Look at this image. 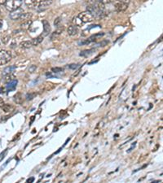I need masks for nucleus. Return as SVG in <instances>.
I'll list each match as a JSON object with an SVG mask.
<instances>
[{
  "mask_svg": "<svg viewBox=\"0 0 163 183\" xmlns=\"http://www.w3.org/2000/svg\"><path fill=\"white\" fill-rule=\"evenodd\" d=\"M22 2H23V0H7V2L4 5L7 11L12 12V11L20 7Z\"/></svg>",
  "mask_w": 163,
  "mask_h": 183,
  "instance_id": "nucleus-1",
  "label": "nucleus"
},
{
  "mask_svg": "<svg viewBox=\"0 0 163 183\" xmlns=\"http://www.w3.org/2000/svg\"><path fill=\"white\" fill-rule=\"evenodd\" d=\"M12 59V55L7 50L0 51V65H4Z\"/></svg>",
  "mask_w": 163,
  "mask_h": 183,
  "instance_id": "nucleus-2",
  "label": "nucleus"
},
{
  "mask_svg": "<svg viewBox=\"0 0 163 183\" xmlns=\"http://www.w3.org/2000/svg\"><path fill=\"white\" fill-rule=\"evenodd\" d=\"M78 17L81 20V21L83 22V24L93 21V20H94V18H95V17L93 16V15L91 14V12H88V11H86V12L79 13Z\"/></svg>",
  "mask_w": 163,
  "mask_h": 183,
  "instance_id": "nucleus-3",
  "label": "nucleus"
},
{
  "mask_svg": "<svg viewBox=\"0 0 163 183\" xmlns=\"http://www.w3.org/2000/svg\"><path fill=\"white\" fill-rule=\"evenodd\" d=\"M24 13V10L19 7L17 10H14L12 12H10L9 16L12 20H18L20 19V17L21 16V15Z\"/></svg>",
  "mask_w": 163,
  "mask_h": 183,
  "instance_id": "nucleus-4",
  "label": "nucleus"
},
{
  "mask_svg": "<svg viewBox=\"0 0 163 183\" xmlns=\"http://www.w3.org/2000/svg\"><path fill=\"white\" fill-rule=\"evenodd\" d=\"M127 8H128V4H127V3L118 2V1L115 2V9H116V11L117 12H125Z\"/></svg>",
  "mask_w": 163,
  "mask_h": 183,
  "instance_id": "nucleus-5",
  "label": "nucleus"
},
{
  "mask_svg": "<svg viewBox=\"0 0 163 183\" xmlns=\"http://www.w3.org/2000/svg\"><path fill=\"white\" fill-rule=\"evenodd\" d=\"M43 34H42L43 37L47 36L51 32V25L46 20H43Z\"/></svg>",
  "mask_w": 163,
  "mask_h": 183,
  "instance_id": "nucleus-6",
  "label": "nucleus"
},
{
  "mask_svg": "<svg viewBox=\"0 0 163 183\" xmlns=\"http://www.w3.org/2000/svg\"><path fill=\"white\" fill-rule=\"evenodd\" d=\"M67 32H68L69 35H70V36L77 35L78 33V27L76 25H70V26H69Z\"/></svg>",
  "mask_w": 163,
  "mask_h": 183,
  "instance_id": "nucleus-7",
  "label": "nucleus"
},
{
  "mask_svg": "<svg viewBox=\"0 0 163 183\" xmlns=\"http://www.w3.org/2000/svg\"><path fill=\"white\" fill-rule=\"evenodd\" d=\"M17 80L14 79L12 81H10V82L7 83V85H6V90L7 91H12V90H14L17 87Z\"/></svg>",
  "mask_w": 163,
  "mask_h": 183,
  "instance_id": "nucleus-8",
  "label": "nucleus"
},
{
  "mask_svg": "<svg viewBox=\"0 0 163 183\" xmlns=\"http://www.w3.org/2000/svg\"><path fill=\"white\" fill-rule=\"evenodd\" d=\"M32 20H26V21H24L20 24V29H23V30H28V29L30 28L32 24Z\"/></svg>",
  "mask_w": 163,
  "mask_h": 183,
  "instance_id": "nucleus-9",
  "label": "nucleus"
},
{
  "mask_svg": "<svg viewBox=\"0 0 163 183\" xmlns=\"http://www.w3.org/2000/svg\"><path fill=\"white\" fill-rule=\"evenodd\" d=\"M43 38L44 37L41 34V35H39V37H37V38H35L34 39H33V41H31L33 46H38L39 44H40L42 41H43Z\"/></svg>",
  "mask_w": 163,
  "mask_h": 183,
  "instance_id": "nucleus-10",
  "label": "nucleus"
},
{
  "mask_svg": "<svg viewBox=\"0 0 163 183\" xmlns=\"http://www.w3.org/2000/svg\"><path fill=\"white\" fill-rule=\"evenodd\" d=\"M24 3L28 7L30 8H36L37 7V0H24Z\"/></svg>",
  "mask_w": 163,
  "mask_h": 183,
  "instance_id": "nucleus-11",
  "label": "nucleus"
},
{
  "mask_svg": "<svg viewBox=\"0 0 163 183\" xmlns=\"http://www.w3.org/2000/svg\"><path fill=\"white\" fill-rule=\"evenodd\" d=\"M32 46H33V44H32L31 41H21V42L20 43V46L21 48L28 49V48H30Z\"/></svg>",
  "mask_w": 163,
  "mask_h": 183,
  "instance_id": "nucleus-12",
  "label": "nucleus"
},
{
  "mask_svg": "<svg viewBox=\"0 0 163 183\" xmlns=\"http://www.w3.org/2000/svg\"><path fill=\"white\" fill-rule=\"evenodd\" d=\"M31 18H32L31 13H29V12H25V13H23V14L21 15V16L20 17L19 20H21L26 21V20H31Z\"/></svg>",
  "mask_w": 163,
  "mask_h": 183,
  "instance_id": "nucleus-13",
  "label": "nucleus"
},
{
  "mask_svg": "<svg viewBox=\"0 0 163 183\" xmlns=\"http://www.w3.org/2000/svg\"><path fill=\"white\" fill-rule=\"evenodd\" d=\"M15 79V76L12 74V73H8V74H5L4 75V78H3V80L6 83H8L10 81H12Z\"/></svg>",
  "mask_w": 163,
  "mask_h": 183,
  "instance_id": "nucleus-14",
  "label": "nucleus"
},
{
  "mask_svg": "<svg viewBox=\"0 0 163 183\" xmlns=\"http://www.w3.org/2000/svg\"><path fill=\"white\" fill-rule=\"evenodd\" d=\"M95 51V49H90V50H85V51H82L80 53L81 56L83 57H87V56H91V54H93V52Z\"/></svg>",
  "mask_w": 163,
  "mask_h": 183,
  "instance_id": "nucleus-15",
  "label": "nucleus"
},
{
  "mask_svg": "<svg viewBox=\"0 0 163 183\" xmlns=\"http://www.w3.org/2000/svg\"><path fill=\"white\" fill-rule=\"evenodd\" d=\"M16 66H9V67H7V68H6L4 69V71H3V75H5V74H8V73H12V72H13V70H15L16 69Z\"/></svg>",
  "mask_w": 163,
  "mask_h": 183,
  "instance_id": "nucleus-16",
  "label": "nucleus"
},
{
  "mask_svg": "<svg viewBox=\"0 0 163 183\" xmlns=\"http://www.w3.org/2000/svg\"><path fill=\"white\" fill-rule=\"evenodd\" d=\"M14 100H15V102H17V103H21V101H22L21 94L17 93V95L14 96Z\"/></svg>",
  "mask_w": 163,
  "mask_h": 183,
  "instance_id": "nucleus-17",
  "label": "nucleus"
},
{
  "mask_svg": "<svg viewBox=\"0 0 163 183\" xmlns=\"http://www.w3.org/2000/svg\"><path fill=\"white\" fill-rule=\"evenodd\" d=\"M2 108L5 112H11V110L13 109V107L8 104H3L2 106Z\"/></svg>",
  "mask_w": 163,
  "mask_h": 183,
  "instance_id": "nucleus-18",
  "label": "nucleus"
},
{
  "mask_svg": "<svg viewBox=\"0 0 163 183\" xmlns=\"http://www.w3.org/2000/svg\"><path fill=\"white\" fill-rule=\"evenodd\" d=\"M73 22L75 24L74 25H76V26H82V25L83 24V22L81 21V20L79 19L78 16L75 17V18L73 20Z\"/></svg>",
  "mask_w": 163,
  "mask_h": 183,
  "instance_id": "nucleus-19",
  "label": "nucleus"
},
{
  "mask_svg": "<svg viewBox=\"0 0 163 183\" xmlns=\"http://www.w3.org/2000/svg\"><path fill=\"white\" fill-rule=\"evenodd\" d=\"M61 17H58V18H56V20L54 21V25L56 27H59L60 26V24H61Z\"/></svg>",
  "mask_w": 163,
  "mask_h": 183,
  "instance_id": "nucleus-20",
  "label": "nucleus"
},
{
  "mask_svg": "<svg viewBox=\"0 0 163 183\" xmlns=\"http://www.w3.org/2000/svg\"><path fill=\"white\" fill-rule=\"evenodd\" d=\"M9 40H10V36H8V35H7V36L3 37V38H2V43H3V44H7V42L9 41Z\"/></svg>",
  "mask_w": 163,
  "mask_h": 183,
  "instance_id": "nucleus-21",
  "label": "nucleus"
},
{
  "mask_svg": "<svg viewBox=\"0 0 163 183\" xmlns=\"http://www.w3.org/2000/svg\"><path fill=\"white\" fill-rule=\"evenodd\" d=\"M36 68H37V66L36 65H31L29 68V73H34V71L36 70Z\"/></svg>",
  "mask_w": 163,
  "mask_h": 183,
  "instance_id": "nucleus-22",
  "label": "nucleus"
},
{
  "mask_svg": "<svg viewBox=\"0 0 163 183\" xmlns=\"http://www.w3.org/2000/svg\"><path fill=\"white\" fill-rule=\"evenodd\" d=\"M35 94H28V95H27V96H26V98H27V100H31V99H34V96H35Z\"/></svg>",
  "mask_w": 163,
  "mask_h": 183,
  "instance_id": "nucleus-23",
  "label": "nucleus"
},
{
  "mask_svg": "<svg viewBox=\"0 0 163 183\" xmlns=\"http://www.w3.org/2000/svg\"><path fill=\"white\" fill-rule=\"evenodd\" d=\"M62 71H63V68H52V72H53V73H60V72H62Z\"/></svg>",
  "mask_w": 163,
  "mask_h": 183,
  "instance_id": "nucleus-24",
  "label": "nucleus"
},
{
  "mask_svg": "<svg viewBox=\"0 0 163 183\" xmlns=\"http://www.w3.org/2000/svg\"><path fill=\"white\" fill-rule=\"evenodd\" d=\"M98 1H100L101 3H103V4H108V3H109L110 2H111V0H98Z\"/></svg>",
  "mask_w": 163,
  "mask_h": 183,
  "instance_id": "nucleus-25",
  "label": "nucleus"
},
{
  "mask_svg": "<svg viewBox=\"0 0 163 183\" xmlns=\"http://www.w3.org/2000/svg\"><path fill=\"white\" fill-rule=\"evenodd\" d=\"M77 68H78V64H74V63H73V64H70V65H69V68H71V69H76Z\"/></svg>",
  "mask_w": 163,
  "mask_h": 183,
  "instance_id": "nucleus-26",
  "label": "nucleus"
},
{
  "mask_svg": "<svg viewBox=\"0 0 163 183\" xmlns=\"http://www.w3.org/2000/svg\"><path fill=\"white\" fill-rule=\"evenodd\" d=\"M116 1H118V2H124V3H127V4H129L130 3V0H116Z\"/></svg>",
  "mask_w": 163,
  "mask_h": 183,
  "instance_id": "nucleus-27",
  "label": "nucleus"
},
{
  "mask_svg": "<svg viewBox=\"0 0 163 183\" xmlns=\"http://www.w3.org/2000/svg\"><path fill=\"white\" fill-rule=\"evenodd\" d=\"M7 150H6V151H4V152H2V154H1V155H0V160H2V158H3V157H4V156L5 155H6V153H7Z\"/></svg>",
  "mask_w": 163,
  "mask_h": 183,
  "instance_id": "nucleus-28",
  "label": "nucleus"
},
{
  "mask_svg": "<svg viewBox=\"0 0 163 183\" xmlns=\"http://www.w3.org/2000/svg\"><path fill=\"white\" fill-rule=\"evenodd\" d=\"M3 104H4V100L2 99V98H0V107H2Z\"/></svg>",
  "mask_w": 163,
  "mask_h": 183,
  "instance_id": "nucleus-29",
  "label": "nucleus"
},
{
  "mask_svg": "<svg viewBox=\"0 0 163 183\" xmlns=\"http://www.w3.org/2000/svg\"><path fill=\"white\" fill-rule=\"evenodd\" d=\"M7 0H0V5H3L6 3Z\"/></svg>",
  "mask_w": 163,
  "mask_h": 183,
  "instance_id": "nucleus-30",
  "label": "nucleus"
},
{
  "mask_svg": "<svg viewBox=\"0 0 163 183\" xmlns=\"http://www.w3.org/2000/svg\"><path fill=\"white\" fill-rule=\"evenodd\" d=\"M2 25H3V21L2 19H0V29L2 28Z\"/></svg>",
  "mask_w": 163,
  "mask_h": 183,
  "instance_id": "nucleus-31",
  "label": "nucleus"
},
{
  "mask_svg": "<svg viewBox=\"0 0 163 183\" xmlns=\"http://www.w3.org/2000/svg\"><path fill=\"white\" fill-rule=\"evenodd\" d=\"M44 1H49V0H37V6H38V4H39V2H44ZM36 8H37V7H36Z\"/></svg>",
  "mask_w": 163,
  "mask_h": 183,
  "instance_id": "nucleus-32",
  "label": "nucleus"
},
{
  "mask_svg": "<svg viewBox=\"0 0 163 183\" xmlns=\"http://www.w3.org/2000/svg\"><path fill=\"white\" fill-rule=\"evenodd\" d=\"M34 178H29V179H28V180H27V182H32V181H34Z\"/></svg>",
  "mask_w": 163,
  "mask_h": 183,
  "instance_id": "nucleus-33",
  "label": "nucleus"
},
{
  "mask_svg": "<svg viewBox=\"0 0 163 183\" xmlns=\"http://www.w3.org/2000/svg\"><path fill=\"white\" fill-rule=\"evenodd\" d=\"M0 13H1V12H0Z\"/></svg>",
  "mask_w": 163,
  "mask_h": 183,
  "instance_id": "nucleus-34",
  "label": "nucleus"
}]
</instances>
